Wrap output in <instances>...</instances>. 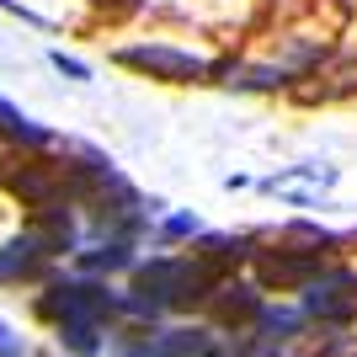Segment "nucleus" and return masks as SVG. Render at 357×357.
<instances>
[{
    "label": "nucleus",
    "mask_w": 357,
    "mask_h": 357,
    "mask_svg": "<svg viewBox=\"0 0 357 357\" xmlns=\"http://www.w3.org/2000/svg\"><path fill=\"white\" fill-rule=\"evenodd\" d=\"M128 70H144V75H160V80H203L208 64L181 54V48H123L118 54Z\"/></svg>",
    "instance_id": "obj_4"
},
{
    "label": "nucleus",
    "mask_w": 357,
    "mask_h": 357,
    "mask_svg": "<svg viewBox=\"0 0 357 357\" xmlns=\"http://www.w3.org/2000/svg\"><path fill=\"white\" fill-rule=\"evenodd\" d=\"M134 288H139V310H187V304H203L213 298L219 288V267L203 261V256H160L149 267L134 272Z\"/></svg>",
    "instance_id": "obj_1"
},
{
    "label": "nucleus",
    "mask_w": 357,
    "mask_h": 357,
    "mask_svg": "<svg viewBox=\"0 0 357 357\" xmlns=\"http://www.w3.org/2000/svg\"><path fill=\"white\" fill-rule=\"evenodd\" d=\"M208 357H235V352H219V347H213V352H208Z\"/></svg>",
    "instance_id": "obj_13"
},
{
    "label": "nucleus",
    "mask_w": 357,
    "mask_h": 357,
    "mask_svg": "<svg viewBox=\"0 0 357 357\" xmlns=\"http://www.w3.org/2000/svg\"><path fill=\"white\" fill-rule=\"evenodd\" d=\"M0 134H6V139H22V144H48V128H38L22 107H11L6 96H0Z\"/></svg>",
    "instance_id": "obj_8"
},
{
    "label": "nucleus",
    "mask_w": 357,
    "mask_h": 357,
    "mask_svg": "<svg viewBox=\"0 0 357 357\" xmlns=\"http://www.w3.org/2000/svg\"><path fill=\"white\" fill-rule=\"evenodd\" d=\"M208 352H213V336H203V331H171L155 347H144V357H208Z\"/></svg>",
    "instance_id": "obj_7"
},
{
    "label": "nucleus",
    "mask_w": 357,
    "mask_h": 357,
    "mask_svg": "<svg viewBox=\"0 0 357 357\" xmlns=\"http://www.w3.org/2000/svg\"><path fill=\"white\" fill-rule=\"evenodd\" d=\"M54 64H59V70L70 75V80H91V70H86L80 59H64V54H54Z\"/></svg>",
    "instance_id": "obj_11"
},
{
    "label": "nucleus",
    "mask_w": 357,
    "mask_h": 357,
    "mask_svg": "<svg viewBox=\"0 0 357 357\" xmlns=\"http://www.w3.org/2000/svg\"><path fill=\"white\" fill-rule=\"evenodd\" d=\"M128 261H134V256H128L123 240H112V245H102V251L80 256V267H86V272H118V267H128Z\"/></svg>",
    "instance_id": "obj_9"
},
{
    "label": "nucleus",
    "mask_w": 357,
    "mask_h": 357,
    "mask_svg": "<svg viewBox=\"0 0 357 357\" xmlns=\"http://www.w3.org/2000/svg\"><path fill=\"white\" fill-rule=\"evenodd\" d=\"M38 261H43V240H38V235L0 245V278H32Z\"/></svg>",
    "instance_id": "obj_6"
},
{
    "label": "nucleus",
    "mask_w": 357,
    "mask_h": 357,
    "mask_svg": "<svg viewBox=\"0 0 357 357\" xmlns=\"http://www.w3.org/2000/svg\"><path fill=\"white\" fill-rule=\"evenodd\" d=\"M112 310H139V304H118V298H107V288L96 283H59L48 288L43 298V314L48 320H59V336L70 342V352L91 357L102 347V326Z\"/></svg>",
    "instance_id": "obj_2"
},
{
    "label": "nucleus",
    "mask_w": 357,
    "mask_h": 357,
    "mask_svg": "<svg viewBox=\"0 0 357 357\" xmlns=\"http://www.w3.org/2000/svg\"><path fill=\"white\" fill-rule=\"evenodd\" d=\"M304 310L314 320H352L357 314V278L352 272H314L304 288Z\"/></svg>",
    "instance_id": "obj_3"
},
{
    "label": "nucleus",
    "mask_w": 357,
    "mask_h": 357,
    "mask_svg": "<svg viewBox=\"0 0 357 357\" xmlns=\"http://www.w3.org/2000/svg\"><path fill=\"white\" fill-rule=\"evenodd\" d=\"M0 357H27V347H22V336H16L6 320H0Z\"/></svg>",
    "instance_id": "obj_10"
},
{
    "label": "nucleus",
    "mask_w": 357,
    "mask_h": 357,
    "mask_svg": "<svg viewBox=\"0 0 357 357\" xmlns=\"http://www.w3.org/2000/svg\"><path fill=\"white\" fill-rule=\"evenodd\" d=\"M314 272H326L320 251H310V256H261V283H310Z\"/></svg>",
    "instance_id": "obj_5"
},
{
    "label": "nucleus",
    "mask_w": 357,
    "mask_h": 357,
    "mask_svg": "<svg viewBox=\"0 0 357 357\" xmlns=\"http://www.w3.org/2000/svg\"><path fill=\"white\" fill-rule=\"evenodd\" d=\"M192 229H197L192 219H165V235H171V240H176V235H192Z\"/></svg>",
    "instance_id": "obj_12"
}]
</instances>
